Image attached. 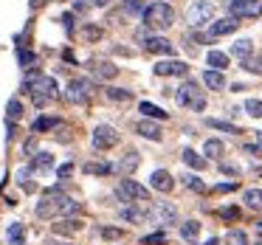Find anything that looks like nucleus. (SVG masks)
<instances>
[{
    "instance_id": "obj_1",
    "label": "nucleus",
    "mask_w": 262,
    "mask_h": 245,
    "mask_svg": "<svg viewBox=\"0 0 262 245\" xmlns=\"http://www.w3.org/2000/svg\"><path fill=\"white\" fill-rule=\"evenodd\" d=\"M144 26L152 31H166L175 26V9L169 6V3H164V0H155V3H149L147 9H144Z\"/></svg>"
},
{
    "instance_id": "obj_2",
    "label": "nucleus",
    "mask_w": 262,
    "mask_h": 245,
    "mask_svg": "<svg viewBox=\"0 0 262 245\" xmlns=\"http://www.w3.org/2000/svg\"><path fill=\"white\" fill-rule=\"evenodd\" d=\"M116 197H119L121 203H147V200H149V189L141 186L138 181L124 177V181L116 186Z\"/></svg>"
},
{
    "instance_id": "obj_3",
    "label": "nucleus",
    "mask_w": 262,
    "mask_h": 245,
    "mask_svg": "<svg viewBox=\"0 0 262 245\" xmlns=\"http://www.w3.org/2000/svg\"><path fill=\"white\" fill-rule=\"evenodd\" d=\"M29 93H31L37 107H46V104H51L54 99H57V82H54L51 76H40V79L29 87Z\"/></svg>"
},
{
    "instance_id": "obj_4",
    "label": "nucleus",
    "mask_w": 262,
    "mask_h": 245,
    "mask_svg": "<svg viewBox=\"0 0 262 245\" xmlns=\"http://www.w3.org/2000/svg\"><path fill=\"white\" fill-rule=\"evenodd\" d=\"M175 102L181 104V107H192V110H198V113L206 107V99H203V93H200V87L194 85V82H186V85L178 87Z\"/></svg>"
},
{
    "instance_id": "obj_5",
    "label": "nucleus",
    "mask_w": 262,
    "mask_h": 245,
    "mask_svg": "<svg viewBox=\"0 0 262 245\" xmlns=\"http://www.w3.org/2000/svg\"><path fill=\"white\" fill-rule=\"evenodd\" d=\"M211 17H214V6L209 0H194L192 6L186 9V20L192 29H200V26H209Z\"/></svg>"
},
{
    "instance_id": "obj_6",
    "label": "nucleus",
    "mask_w": 262,
    "mask_h": 245,
    "mask_svg": "<svg viewBox=\"0 0 262 245\" xmlns=\"http://www.w3.org/2000/svg\"><path fill=\"white\" fill-rule=\"evenodd\" d=\"M59 197H62V186H51L42 192L40 203H37V217H57L59 214Z\"/></svg>"
},
{
    "instance_id": "obj_7",
    "label": "nucleus",
    "mask_w": 262,
    "mask_h": 245,
    "mask_svg": "<svg viewBox=\"0 0 262 245\" xmlns=\"http://www.w3.org/2000/svg\"><path fill=\"white\" fill-rule=\"evenodd\" d=\"M231 17H259L262 14V0H226Z\"/></svg>"
},
{
    "instance_id": "obj_8",
    "label": "nucleus",
    "mask_w": 262,
    "mask_h": 245,
    "mask_svg": "<svg viewBox=\"0 0 262 245\" xmlns=\"http://www.w3.org/2000/svg\"><path fill=\"white\" fill-rule=\"evenodd\" d=\"M91 144H93V149L104 152V149H110V147H116V144H119V132H116L110 124H99L96 130H93Z\"/></svg>"
},
{
    "instance_id": "obj_9",
    "label": "nucleus",
    "mask_w": 262,
    "mask_h": 245,
    "mask_svg": "<svg viewBox=\"0 0 262 245\" xmlns=\"http://www.w3.org/2000/svg\"><path fill=\"white\" fill-rule=\"evenodd\" d=\"M65 99H68L71 104H85L88 99H91V82L88 79H71L68 85H65Z\"/></svg>"
},
{
    "instance_id": "obj_10",
    "label": "nucleus",
    "mask_w": 262,
    "mask_h": 245,
    "mask_svg": "<svg viewBox=\"0 0 262 245\" xmlns=\"http://www.w3.org/2000/svg\"><path fill=\"white\" fill-rule=\"evenodd\" d=\"M149 217L155 220V226H175L178 222V209L172 203H152L149 206Z\"/></svg>"
},
{
    "instance_id": "obj_11",
    "label": "nucleus",
    "mask_w": 262,
    "mask_h": 245,
    "mask_svg": "<svg viewBox=\"0 0 262 245\" xmlns=\"http://www.w3.org/2000/svg\"><path fill=\"white\" fill-rule=\"evenodd\" d=\"M239 29V20L237 17H223V20H211L209 23V40H214V37H226V34H234V31Z\"/></svg>"
},
{
    "instance_id": "obj_12",
    "label": "nucleus",
    "mask_w": 262,
    "mask_h": 245,
    "mask_svg": "<svg viewBox=\"0 0 262 245\" xmlns=\"http://www.w3.org/2000/svg\"><path fill=\"white\" fill-rule=\"evenodd\" d=\"M155 76H186L189 65L181 59H164V62H155Z\"/></svg>"
},
{
    "instance_id": "obj_13",
    "label": "nucleus",
    "mask_w": 262,
    "mask_h": 245,
    "mask_svg": "<svg viewBox=\"0 0 262 245\" xmlns=\"http://www.w3.org/2000/svg\"><path fill=\"white\" fill-rule=\"evenodd\" d=\"M136 132L144 138H149V141H161V138H164V130H161V124L155 119H141L136 124Z\"/></svg>"
},
{
    "instance_id": "obj_14",
    "label": "nucleus",
    "mask_w": 262,
    "mask_h": 245,
    "mask_svg": "<svg viewBox=\"0 0 262 245\" xmlns=\"http://www.w3.org/2000/svg\"><path fill=\"white\" fill-rule=\"evenodd\" d=\"M91 74L96 76V79L107 82V79H113V76H119V68H116L113 62H107V59H96V62H91Z\"/></svg>"
},
{
    "instance_id": "obj_15",
    "label": "nucleus",
    "mask_w": 262,
    "mask_h": 245,
    "mask_svg": "<svg viewBox=\"0 0 262 245\" xmlns=\"http://www.w3.org/2000/svg\"><path fill=\"white\" fill-rule=\"evenodd\" d=\"M149 186L158 189V192H172V189H175V181H172V175L166 169H155L152 175H149Z\"/></svg>"
},
{
    "instance_id": "obj_16",
    "label": "nucleus",
    "mask_w": 262,
    "mask_h": 245,
    "mask_svg": "<svg viewBox=\"0 0 262 245\" xmlns=\"http://www.w3.org/2000/svg\"><path fill=\"white\" fill-rule=\"evenodd\" d=\"M51 228H54V234L71 237V234H79L82 231V220H79V217H65V220H57Z\"/></svg>"
},
{
    "instance_id": "obj_17",
    "label": "nucleus",
    "mask_w": 262,
    "mask_h": 245,
    "mask_svg": "<svg viewBox=\"0 0 262 245\" xmlns=\"http://www.w3.org/2000/svg\"><path fill=\"white\" fill-rule=\"evenodd\" d=\"M144 48L152 51V54H166V57L175 54V46H172L166 37H147V40H144Z\"/></svg>"
},
{
    "instance_id": "obj_18",
    "label": "nucleus",
    "mask_w": 262,
    "mask_h": 245,
    "mask_svg": "<svg viewBox=\"0 0 262 245\" xmlns=\"http://www.w3.org/2000/svg\"><path fill=\"white\" fill-rule=\"evenodd\" d=\"M149 217V211L144 209V206H138V203H127L124 209H121V220H127V222H144Z\"/></svg>"
},
{
    "instance_id": "obj_19",
    "label": "nucleus",
    "mask_w": 262,
    "mask_h": 245,
    "mask_svg": "<svg viewBox=\"0 0 262 245\" xmlns=\"http://www.w3.org/2000/svg\"><path fill=\"white\" fill-rule=\"evenodd\" d=\"M138 164H141V155H138L136 149H127L124 158H121L119 164H116V169H119L121 175H133V172L138 169Z\"/></svg>"
},
{
    "instance_id": "obj_20",
    "label": "nucleus",
    "mask_w": 262,
    "mask_h": 245,
    "mask_svg": "<svg viewBox=\"0 0 262 245\" xmlns=\"http://www.w3.org/2000/svg\"><path fill=\"white\" fill-rule=\"evenodd\" d=\"M203 82H206L209 91H223V87H226V76H223V71H214V68L203 71Z\"/></svg>"
},
{
    "instance_id": "obj_21",
    "label": "nucleus",
    "mask_w": 262,
    "mask_h": 245,
    "mask_svg": "<svg viewBox=\"0 0 262 245\" xmlns=\"http://www.w3.org/2000/svg\"><path fill=\"white\" fill-rule=\"evenodd\" d=\"M251 54H254V42H251L248 37H243V40H237V42H234V46H231V57L243 59V62H245V59L251 57Z\"/></svg>"
},
{
    "instance_id": "obj_22",
    "label": "nucleus",
    "mask_w": 262,
    "mask_h": 245,
    "mask_svg": "<svg viewBox=\"0 0 262 245\" xmlns=\"http://www.w3.org/2000/svg\"><path fill=\"white\" fill-rule=\"evenodd\" d=\"M82 214V206L76 203L74 197H59V217H79Z\"/></svg>"
},
{
    "instance_id": "obj_23",
    "label": "nucleus",
    "mask_w": 262,
    "mask_h": 245,
    "mask_svg": "<svg viewBox=\"0 0 262 245\" xmlns=\"http://www.w3.org/2000/svg\"><path fill=\"white\" fill-rule=\"evenodd\" d=\"M243 203L248 206L251 211H259L262 209V189H245V192H243Z\"/></svg>"
},
{
    "instance_id": "obj_24",
    "label": "nucleus",
    "mask_w": 262,
    "mask_h": 245,
    "mask_svg": "<svg viewBox=\"0 0 262 245\" xmlns=\"http://www.w3.org/2000/svg\"><path fill=\"white\" fill-rule=\"evenodd\" d=\"M206 65H209V68H214V71H226L228 68V54L209 51V54H206Z\"/></svg>"
},
{
    "instance_id": "obj_25",
    "label": "nucleus",
    "mask_w": 262,
    "mask_h": 245,
    "mask_svg": "<svg viewBox=\"0 0 262 245\" xmlns=\"http://www.w3.org/2000/svg\"><path fill=\"white\" fill-rule=\"evenodd\" d=\"M6 239H9V245H26V228L20 222H12L6 228Z\"/></svg>"
},
{
    "instance_id": "obj_26",
    "label": "nucleus",
    "mask_w": 262,
    "mask_h": 245,
    "mask_svg": "<svg viewBox=\"0 0 262 245\" xmlns=\"http://www.w3.org/2000/svg\"><path fill=\"white\" fill-rule=\"evenodd\" d=\"M31 169L34 172H46V169H51L54 166V155L51 152H37V155H31Z\"/></svg>"
},
{
    "instance_id": "obj_27",
    "label": "nucleus",
    "mask_w": 262,
    "mask_h": 245,
    "mask_svg": "<svg viewBox=\"0 0 262 245\" xmlns=\"http://www.w3.org/2000/svg\"><path fill=\"white\" fill-rule=\"evenodd\" d=\"M181 237L186 239V242H198V237H200V222L198 220H186L181 226Z\"/></svg>"
},
{
    "instance_id": "obj_28",
    "label": "nucleus",
    "mask_w": 262,
    "mask_h": 245,
    "mask_svg": "<svg viewBox=\"0 0 262 245\" xmlns=\"http://www.w3.org/2000/svg\"><path fill=\"white\" fill-rule=\"evenodd\" d=\"M223 152H226V147H223L220 138H209V141L203 144V155H206V158H223Z\"/></svg>"
},
{
    "instance_id": "obj_29",
    "label": "nucleus",
    "mask_w": 262,
    "mask_h": 245,
    "mask_svg": "<svg viewBox=\"0 0 262 245\" xmlns=\"http://www.w3.org/2000/svg\"><path fill=\"white\" fill-rule=\"evenodd\" d=\"M138 110H141L147 119H155V121H164L166 116H169V113H164V110H161L158 104H152V102H141V104H138Z\"/></svg>"
},
{
    "instance_id": "obj_30",
    "label": "nucleus",
    "mask_w": 262,
    "mask_h": 245,
    "mask_svg": "<svg viewBox=\"0 0 262 245\" xmlns=\"http://www.w3.org/2000/svg\"><path fill=\"white\" fill-rule=\"evenodd\" d=\"M23 113H26L23 102H20V99H9V104H6V119H9V121H17V119H23Z\"/></svg>"
},
{
    "instance_id": "obj_31",
    "label": "nucleus",
    "mask_w": 262,
    "mask_h": 245,
    "mask_svg": "<svg viewBox=\"0 0 262 245\" xmlns=\"http://www.w3.org/2000/svg\"><path fill=\"white\" fill-rule=\"evenodd\" d=\"M144 3L141 0H124V6H121V14L124 17H138V14H144Z\"/></svg>"
},
{
    "instance_id": "obj_32",
    "label": "nucleus",
    "mask_w": 262,
    "mask_h": 245,
    "mask_svg": "<svg viewBox=\"0 0 262 245\" xmlns=\"http://www.w3.org/2000/svg\"><path fill=\"white\" fill-rule=\"evenodd\" d=\"M104 96H107L110 102H130L133 91H127V87H107V91H104Z\"/></svg>"
},
{
    "instance_id": "obj_33",
    "label": "nucleus",
    "mask_w": 262,
    "mask_h": 245,
    "mask_svg": "<svg viewBox=\"0 0 262 245\" xmlns=\"http://www.w3.org/2000/svg\"><path fill=\"white\" fill-rule=\"evenodd\" d=\"M17 62H20V68H23V71H29V68H34L37 54L29 51V48H17Z\"/></svg>"
},
{
    "instance_id": "obj_34",
    "label": "nucleus",
    "mask_w": 262,
    "mask_h": 245,
    "mask_svg": "<svg viewBox=\"0 0 262 245\" xmlns=\"http://www.w3.org/2000/svg\"><path fill=\"white\" fill-rule=\"evenodd\" d=\"M62 124V119H48V116H40V119L34 121V132H48L54 130V127Z\"/></svg>"
},
{
    "instance_id": "obj_35",
    "label": "nucleus",
    "mask_w": 262,
    "mask_h": 245,
    "mask_svg": "<svg viewBox=\"0 0 262 245\" xmlns=\"http://www.w3.org/2000/svg\"><path fill=\"white\" fill-rule=\"evenodd\" d=\"M183 164H186V166H192V169H203V166H206V161L200 158V155L194 152V149H183Z\"/></svg>"
},
{
    "instance_id": "obj_36",
    "label": "nucleus",
    "mask_w": 262,
    "mask_h": 245,
    "mask_svg": "<svg viewBox=\"0 0 262 245\" xmlns=\"http://www.w3.org/2000/svg\"><path fill=\"white\" fill-rule=\"evenodd\" d=\"M82 169H85V175H110L113 166L110 164H85Z\"/></svg>"
},
{
    "instance_id": "obj_37",
    "label": "nucleus",
    "mask_w": 262,
    "mask_h": 245,
    "mask_svg": "<svg viewBox=\"0 0 262 245\" xmlns=\"http://www.w3.org/2000/svg\"><path fill=\"white\" fill-rule=\"evenodd\" d=\"M226 245H248V237H245V231L234 228V231L226 234Z\"/></svg>"
},
{
    "instance_id": "obj_38",
    "label": "nucleus",
    "mask_w": 262,
    "mask_h": 245,
    "mask_svg": "<svg viewBox=\"0 0 262 245\" xmlns=\"http://www.w3.org/2000/svg\"><path fill=\"white\" fill-rule=\"evenodd\" d=\"M245 113L254 116V119H262V99H248L245 102Z\"/></svg>"
},
{
    "instance_id": "obj_39",
    "label": "nucleus",
    "mask_w": 262,
    "mask_h": 245,
    "mask_svg": "<svg viewBox=\"0 0 262 245\" xmlns=\"http://www.w3.org/2000/svg\"><path fill=\"white\" fill-rule=\"evenodd\" d=\"M181 181H183V183H186V186H189V189H192V192H206V183H203V181H200V177H198V175H183V177H181Z\"/></svg>"
},
{
    "instance_id": "obj_40",
    "label": "nucleus",
    "mask_w": 262,
    "mask_h": 245,
    "mask_svg": "<svg viewBox=\"0 0 262 245\" xmlns=\"http://www.w3.org/2000/svg\"><path fill=\"white\" fill-rule=\"evenodd\" d=\"M82 37H85L88 42H96V40H102V29H99V26H85V29H82Z\"/></svg>"
},
{
    "instance_id": "obj_41",
    "label": "nucleus",
    "mask_w": 262,
    "mask_h": 245,
    "mask_svg": "<svg viewBox=\"0 0 262 245\" xmlns=\"http://www.w3.org/2000/svg\"><path fill=\"white\" fill-rule=\"evenodd\" d=\"M206 124L214 127V130H223V132H237V127H234V124H228V121H220V119H209Z\"/></svg>"
},
{
    "instance_id": "obj_42",
    "label": "nucleus",
    "mask_w": 262,
    "mask_h": 245,
    "mask_svg": "<svg viewBox=\"0 0 262 245\" xmlns=\"http://www.w3.org/2000/svg\"><path fill=\"white\" fill-rule=\"evenodd\" d=\"M166 242V234H147V237L141 239V245H164Z\"/></svg>"
},
{
    "instance_id": "obj_43",
    "label": "nucleus",
    "mask_w": 262,
    "mask_h": 245,
    "mask_svg": "<svg viewBox=\"0 0 262 245\" xmlns=\"http://www.w3.org/2000/svg\"><path fill=\"white\" fill-rule=\"evenodd\" d=\"M23 155H26V158H31V155H37V136H31L29 141L23 144Z\"/></svg>"
},
{
    "instance_id": "obj_44",
    "label": "nucleus",
    "mask_w": 262,
    "mask_h": 245,
    "mask_svg": "<svg viewBox=\"0 0 262 245\" xmlns=\"http://www.w3.org/2000/svg\"><path fill=\"white\" fill-rule=\"evenodd\" d=\"M243 68H248L251 74H262V54H259V59H256V62H251V59H245V62H243Z\"/></svg>"
},
{
    "instance_id": "obj_45",
    "label": "nucleus",
    "mask_w": 262,
    "mask_h": 245,
    "mask_svg": "<svg viewBox=\"0 0 262 245\" xmlns=\"http://www.w3.org/2000/svg\"><path fill=\"white\" fill-rule=\"evenodd\" d=\"M220 214H223V220H237V217H239V209H237V206H226Z\"/></svg>"
},
{
    "instance_id": "obj_46",
    "label": "nucleus",
    "mask_w": 262,
    "mask_h": 245,
    "mask_svg": "<svg viewBox=\"0 0 262 245\" xmlns=\"http://www.w3.org/2000/svg\"><path fill=\"white\" fill-rule=\"evenodd\" d=\"M57 175L62 177V181H68V177L74 175V164H71V161H68V164H62V166L57 169Z\"/></svg>"
},
{
    "instance_id": "obj_47",
    "label": "nucleus",
    "mask_w": 262,
    "mask_h": 245,
    "mask_svg": "<svg viewBox=\"0 0 262 245\" xmlns=\"http://www.w3.org/2000/svg\"><path fill=\"white\" fill-rule=\"evenodd\" d=\"M59 23L65 26V31H74V14H71V12H65L62 17H59Z\"/></svg>"
},
{
    "instance_id": "obj_48",
    "label": "nucleus",
    "mask_w": 262,
    "mask_h": 245,
    "mask_svg": "<svg viewBox=\"0 0 262 245\" xmlns=\"http://www.w3.org/2000/svg\"><path fill=\"white\" fill-rule=\"evenodd\" d=\"M121 234H124V231H119V228H102V237L104 239H119Z\"/></svg>"
},
{
    "instance_id": "obj_49",
    "label": "nucleus",
    "mask_w": 262,
    "mask_h": 245,
    "mask_svg": "<svg viewBox=\"0 0 262 245\" xmlns=\"http://www.w3.org/2000/svg\"><path fill=\"white\" fill-rule=\"evenodd\" d=\"M31 166H23V169H17V183H29V175H31Z\"/></svg>"
},
{
    "instance_id": "obj_50",
    "label": "nucleus",
    "mask_w": 262,
    "mask_h": 245,
    "mask_svg": "<svg viewBox=\"0 0 262 245\" xmlns=\"http://www.w3.org/2000/svg\"><path fill=\"white\" fill-rule=\"evenodd\" d=\"M74 12H79V14L91 12V3H85V0H76V3H74Z\"/></svg>"
},
{
    "instance_id": "obj_51",
    "label": "nucleus",
    "mask_w": 262,
    "mask_h": 245,
    "mask_svg": "<svg viewBox=\"0 0 262 245\" xmlns=\"http://www.w3.org/2000/svg\"><path fill=\"white\" fill-rule=\"evenodd\" d=\"M6 132H9V141H14V138H17V127H14V121H6Z\"/></svg>"
},
{
    "instance_id": "obj_52",
    "label": "nucleus",
    "mask_w": 262,
    "mask_h": 245,
    "mask_svg": "<svg viewBox=\"0 0 262 245\" xmlns=\"http://www.w3.org/2000/svg\"><path fill=\"white\" fill-rule=\"evenodd\" d=\"M234 189H237V183L228 181V183H220V186H217V192H234Z\"/></svg>"
},
{
    "instance_id": "obj_53",
    "label": "nucleus",
    "mask_w": 262,
    "mask_h": 245,
    "mask_svg": "<svg viewBox=\"0 0 262 245\" xmlns=\"http://www.w3.org/2000/svg\"><path fill=\"white\" fill-rule=\"evenodd\" d=\"M220 169L226 172V175H237V172H239L237 166H231V164H220Z\"/></svg>"
},
{
    "instance_id": "obj_54",
    "label": "nucleus",
    "mask_w": 262,
    "mask_h": 245,
    "mask_svg": "<svg viewBox=\"0 0 262 245\" xmlns=\"http://www.w3.org/2000/svg\"><path fill=\"white\" fill-rule=\"evenodd\" d=\"M91 6H107V0H93Z\"/></svg>"
},
{
    "instance_id": "obj_55",
    "label": "nucleus",
    "mask_w": 262,
    "mask_h": 245,
    "mask_svg": "<svg viewBox=\"0 0 262 245\" xmlns=\"http://www.w3.org/2000/svg\"><path fill=\"white\" fill-rule=\"evenodd\" d=\"M203 245H217V239H214V237H211V239H209V242H203Z\"/></svg>"
},
{
    "instance_id": "obj_56",
    "label": "nucleus",
    "mask_w": 262,
    "mask_h": 245,
    "mask_svg": "<svg viewBox=\"0 0 262 245\" xmlns=\"http://www.w3.org/2000/svg\"><path fill=\"white\" fill-rule=\"evenodd\" d=\"M256 141H259V144H262V132H256Z\"/></svg>"
},
{
    "instance_id": "obj_57",
    "label": "nucleus",
    "mask_w": 262,
    "mask_h": 245,
    "mask_svg": "<svg viewBox=\"0 0 262 245\" xmlns=\"http://www.w3.org/2000/svg\"><path fill=\"white\" fill-rule=\"evenodd\" d=\"M59 245H71V242H59Z\"/></svg>"
},
{
    "instance_id": "obj_58",
    "label": "nucleus",
    "mask_w": 262,
    "mask_h": 245,
    "mask_svg": "<svg viewBox=\"0 0 262 245\" xmlns=\"http://www.w3.org/2000/svg\"><path fill=\"white\" fill-rule=\"evenodd\" d=\"M256 245H262V239H259V242H256Z\"/></svg>"
}]
</instances>
